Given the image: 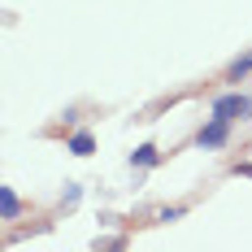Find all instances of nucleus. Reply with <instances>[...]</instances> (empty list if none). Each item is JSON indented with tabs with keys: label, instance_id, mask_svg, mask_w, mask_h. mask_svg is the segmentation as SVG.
I'll list each match as a JSON object with an SVG mask.
<instances>
[{
	"label": "nucleus",
	"instance_id": "nucleus-1",
	"mask_svg": "<svg viewBox=\"0 0 252 252\" xmlns=\"http://www.w3.org/2000/svg\"><path fill=\"white\" fill-rule=\"evenodd\" d=\"M213 118H226V122H235V118H252V96H239V92L218 96V100H213Z\"/></svg>",
	"mask_w": 252,
	"mask_h": 252
},
{
	"label": "nucleus",
	"instance_id": "nucleus-2",
	"mask_svg": "<svg viewBox=\"0 0 252 252\" xmlns=\"http://www.w3.org/2000/svg\"><path fill=\"white\" fill-rule=\"evenodd\" d=\"M226 139H230V122H226V118H213V122L200 126V135H196L200 148H222Z\"/></svg>",
	"mask_w": 252,
	"mask_h": 252
},
{
	"label": "nucleus",
	"instance_id": "nucleus-3",
	"mask_svg": "<svg viewBox=\"0 0 252 252\" xmlns=\"http://www.w3.org/2000/svg\"><path fill=\"white\" fill-rule=\"evenodd\" d=\"M18 213H22L18 191H13V187H0V218H4V222H18Z\"/></svg>",
	"mask_w": 252,
	"mask_h": 252
},
{
	"label": "nucleus",
	"instance_id": "nucleus-4",
	"mask_svg": "<svg viewBox=\"0 0 252 252\" xmlns=\"http://www.w3.org/2000/svg\"><path fill=\"white\" fill-rule=\"evenodd\" d=\"M65 152H74V157H92V152H96V135H92V130H78V135H70Z\"/></svg>",
	"mask_w": 252,
	"mask_h": 252
},
{
	"label": "nucleus",
	"instance_id": "nucleus-5",
	"mask_svg": "<svg viewBox=\"0 0 252 252\" xmlns=\"http://www.w3.org/2000/svg\"><path fill=\"white\" fill-rule=\"evenodd\" d=\"M157 161H161L157 144H139V148L130 152V165H139V170H148V165H157Z\"/></svg>",
	"mask_w": 252,
	"mask_h": 252
},
{
	"label": "nucleus",
	"instance_id": "nucleus-6",
	"mask_svg": "<svg viewBox=\"0 0 252 252\" xmlns=\"http://www.w3.org/2000/svg\"><path fill=\"white\" fill-rule=\"evenodd\" d=\"M248 70H252V52H244L235 65H230V83H239V78H248Z\"/></svg>",
	"mask_w": 252,
	"mask_h": 252
},
{
	"label": "nucleus",
	"instance_id": "nucleus-7",
	"mask_svg": "<svg viewBox=\"0 0 252 252\" xmlns=\"http://www.w3.org/2000/svg\"><path fill=\"white\" fill-rule=\"evenodd\" d=\"M183 213H187V209H183V204H174V209H161V213H157V218H161V222H178V218H183Z\"/></svg>",
	"mask_w": 252,
	"mask_h": 252
},
{
	"label": "nucleus",
	"instance_id": "nucleus-8",
	"mask_svg": "<svg viewBox=\"0 0 252 252\" xmlns=\"http://www.w3.org/2000/svg\"><path fill=\"white\" fill-rule=\"evenodd\" d=\"M78 196H83V191H78L74 183H70V191H65V209H74V204H78Z\"/></svg>",
	"mask_w": 252,
	"mask_h": 252
},
{
	"label": "nucleus",
	"instance_id": "nucleus-9",
	"mask_svg": "<svg viewBox=\"0 0 252 252\" xmlns=\"http://www.w3.org/2000/svg\"><path fill=\"white\" fill-rule=\"evenodd\" d=\"M235 174H248L252 178V165H235Z\"/></svg>",
	"mask_w": 252,
	"mask_h": 252
}]
</instances>
